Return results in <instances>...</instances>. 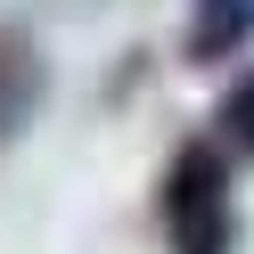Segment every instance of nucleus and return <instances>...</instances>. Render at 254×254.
I'll return each mask as SVG.
<instances>
[{
    "instance_id": "obj_1",
    "label": "nucleus",
    "mask_w": 254,
    "mask_h": 254,
    "mask_svg": "<svg viewBox=\"0 0 254 254\" xmlns=\"http://www.w3.org/2000/svg\"><path fill=\"white\" fill-rule=\"evenodd\" d=\"M164 246L172 254H230L238 213H230V156L213 139H189L164 172Z\"/></svg>"
},
{
    "instance_id": "obj_3",
    "label": "nucleus",
    "mask_w": 254,
    "mask_h": 254,
    "mask_svg": "<svg viewBox=\"0 0 254 254\" xmlns=\"http://www.w3.org/2000/svg\"><path fill=\"white\" fill-rule=\"evenodd\" d=\"M33 90H41V58H33V41H25L17 25H0V139L25 123Z\"/></svg>"
},
{
    "instance_id": "obj_2",
    "label": "nucleus",
    "mask_w": 254,
    "mask_h": 254,
    "mask_svg": "<svg viewBox=\"0 0 254 254\" xmlns=\"http://www.w3.org/2000/svg\"><path fill=\"white\" fill-rule=\"evenodd\" d=\"M246 33H254V0H197V17H189V41H181V50L197 58V66H213V58H230Z\"/></svg>"
},
{
    "instance_id": "obj_4",
    "label": "nucleus",
    "mask_w": 254,
    "mask_h": 254,
    "mask_svg": "<svg viewBox=\"0 0 254 254\" xmlns=\"http://www.w3.org/2000/svg\"><path fill=\"white\" fill-rule=\"evenodd\" d=\"M213 139L230 156H254V74L230 82V99H221V115H213Z\"/></svg>"
}]
</instances>
